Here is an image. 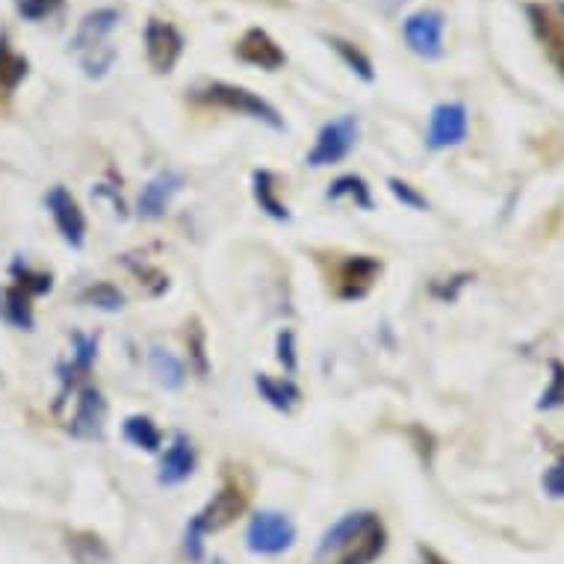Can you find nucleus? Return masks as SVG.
<instances>
[{"mask_svg": "<svg viewBox=\"0 0 564 564\" xmlns=\"http://www.w3.org/2000/svg\"><path fill=\"white\" fill-rule=\"evenodd\" d=\"M388 541L381 514L370 509L349 511L325 529L311 564H376L388 550Z\"/></svg>", "mask_w": 564, "mask_h": 564, "instance_id": "f257e3e1", "label": "nucleus"}, {"mask_svg": "<svg viewBox=\"0 0 564 564\" xmlns=\"http://www.w3.org/2000/svg\"><path fill=\"white\" fill-rule=\"evenodd\" d=\"M193 101L202 107H216V110L237 112L246 119H254L260 124H267L272 130H284V116L275 110V104H269L267 98H260L258 93H251L246 86L225 84V80H210L193 89Z\"/></svg>", "mask_w": 564, "mask_h": 564, "instance_id": "f03ea898", "label": "nucleus"}, {"mask_svg": "<svg viewBox=\"0 0 564 564\" xmlns=\"http://www.w3.org/2000/svg\"><path fill=\"white\" fill-rule=\"evenodd\" d=\"M358 139H361V119L351 116V112H343V116L325 121L323 128H319L314 139V149L307 151L305 163L311 169L337 166V163H343L355 151Z\"/></svg>", "mask_w": 564, "mask_h": 564, "instance_id": "7ed1b4c3", "label": "nucleus"}, {"mask_svg": "<svg viewBox=\"0 0 564 564\" xmlns=\"http://www.w3.org/2000/svg\"><path fill=\"white\" fill-rule=\"evenodd\" d=\"M381 263L372 254H346L332 269V293L337 302H361L370 296L376 281L381 278Z\"/></svg>", "mask_w": 564, "mask_h": 564, "instance_id": "20e7f679", "label": "nucleus"}, {"mask_svg": "<svg viewBox=\"0 0 564 564\" xmlns=\"http://www.w3.org/2000/svg\"><path fill=\"white\" fill-rule=\"evenodd\" d=\"M296 523L281 511L263 509L246 527V550L251 555H284L296 544Z\"/></svg>", "mask_w": 564, "mask_h": 564, "instance_id": "39448f33", "label": "nucleus"}, {"mask_svg": "<svg viewBox=\"0 0 564 564\" xmlns=\"http://www.w3.org/2000/svg\"><path fill=\"white\" fill-rule=\"evenodd\" d=\"M95 361H98V337L84 332L72 334V361L56 367V376H59V393H56L54 411H63L68 397L80 390V381L93 372Z\"/></svg>", "mask_w": 564, "mask_h": 564, "instance_id": "423d86ee", "label": "nucleus"}, {"mask_svg": "<svg viewBox=\"0 0 564 564\" xmlns=\"http://www.w3.org/2000/svg\"><path fill=\"white\" fill-rule=\"evenodd\" d=\"M142 42H145V56H149V65L154 68V75H172L175 65L181 63V56H184V33L175 24H169V21L149 19Z\"/></svg>", "mask_w": 564, "mask_h": 564, "instance_id": "0eeeda50", "label": "nucleus"}, {"mask_svg": "<svg viewBox=\"0 0 564 564\" xmlns=\"http://www.w3.org/2000/svg\"><path fill=\"white\" fill-rule=\"evenodd\" d=\"M246 502H249L246 490H242L237 481H225L223 488L216 490L214 497L207 500V506L189 520H193L195 527L202 529V535L207 538L214 535V532H223V529L231 527L234 520L246 511Z\"/></svg>", "mask_w": 564, "mask_h": 564, "instance_id": "6e6552de", "label": "nucleus"}, {"mask_svg": "<svg viewBox=\"0 0 564 564\" xmlns=\"http://www.w3.org/2000/svg\"><path fill=\"white\" fill-rule=\"evenodd\" d=\"M45 207L51 219H54L56 231L63 237L65 246H72V249H84L86 246V231H89V225H86V216L80 210V204L77 198L65 186H51L45 193Z\"/></svg>", "mask_w": 564, "mask_h": 564, "instance_id": "1a4fd4ad", "label": "nucleus"}, {"mask_svg": "<svg viewBox=\"0 0 564 564\" xmlns=\"http://www.w3.org/2000/svg\"><path fill=\"white\" fill-rule=\"evenodd\" d=\"M444 12L441 10H420L402 21V39L408 51H414L423 59H437L444 56Z\"/></svg>", "mask_w": 564, "mask_h": 564, "instance_id": "9d476101", "label": "nucleus"}, {"mask_svg": "<svg viewBox=\"0 0 564 564\" xmlns=\"http://www.w3.org/2000/svg\"><path fill=\"white\" fill-rule=\"evenodd\" d=\"M107 397L95 384H84L77 390L75 414L68 420V435L75 441H101L104 426H107Z\"/></svg>", "mask_w": 564, "mask_h": 564, "instance_id": "9b49d317", "label": "nucleus"}, {"mask_svg": "<svg viewBox=\"0 0 564 564\" xmlns=\"http://www.w3.org/2000/svg\"><path fill=\"white\" fill-rule=\"evenodd\" d=\"M467 130H470V116H467V107L458 101L437 104L432 116H429V130H426V145L432 151L453 149V145H462L467 139Z\"/></svg>", "mask_w": 564, "mask_h": 564, "instance_id": "f8f14e48", "label": "nucleus"}, {"mask_svg": "<svg viewBox=\"0 0 564 564\" xmlns=\"http://www.w3.org/2000/svg\"><path fill=\"white\" fill-rule=\"evenodd\" d=\"M529 24L535 30L538 42L546 51V59L555 65V72L564 80V19L558 7H544V3H529L527 7Z\"/></svg>", "mask_w": 564, "mask_h": 564, "instance_id": "ddd939ff", "label": "nucleus"}, {"mask_svg": "<svg viewBox=\"0 0 564 564\" xmlns=\"http://www.w3.org/2000/svg\"><path fill=\"white\" fill-rule=\"evenodd\" d=\"M234 56H237L242 65H254V68H263V72H278V68L288 65L284 47L278 45L275 39L269 36L263 28L246 30L240 36V42L234 45Z\"/></svg>", "mask_w": 564, "mask_h": 564, "instance_id": "4468645a", "label": "nucleus"}, {"mask_svg": "<svg viewBox=\"0 0 564 564\" xmlns=\"http://www.w3.org/2000/svg\"><path fill=\"white\" fill-rule=\"evenodd\" d=\"M121 24V12L112 10V7H101V10L86 12L84 21L77 24V33L68 42V51L77 56L93 54V51H101L107 47V39L110 33Z\"/></svg>", "mask_w": 564, "mask_h": 564, "instance_id": "2eb2a0df", "label": "nucleus"}, {"mask_svg": "<svg viewBox=\"0 0 564 564\" xmlns=\"http://www.w3.org/2000/svg\"><path fill=\"white\" fill-rule=\"evenodd\" d=\"M195 467H198V453H195L193 437L184 435V432H177V435L169 441L163 458H160L158 485H163V488L184 485L186 479H193Z\"/></svg>", "mask_w": 564, "mask_h": 564, "instance_id": "dca6fc26", "label": "nucleus"}, {"mask_svg": "<svg viewBox=\"0 0 564 564\" xmlns=\"http://www.w3.org/2000/svg\"><path fill=\"white\" fill-rule=\"evenodd\" d=\"M184 189V175L175 172V169H166V172H158L151 177L149 184L142 186L139 193V216L142 219H163L169 210V204L175 202V195Z\"/></svg>", "mask_w": 564, "mask_h": 564, "instance_id": "f3484780", "label": "nucleus"}, {"mask_svg": "<svg viewBox=\"0 0 564 564\" xmlns=\"http://www.w3.org/2000/svg\"><path fill=\"white\" fill-rule=\"evenodd\" d=\"M281 181L272 169H254L251 172V195H254V204L260 207V214L269 216L272 223H290L293 214H290L288 202L278 195L281 189Z\"/></svg>", "mask_w": 564, "mask_h": 564, "instance_id": "a211bd4d", "label": "nucleus"}, {"mask_svg": "<svg viewBox=\"0 0 564 564\" xmlns=\"http://www.w3.org/2000/svg\"><path fill=\"white\" fill-rule=\"evenodd\" d=\"M30 77V59L12 47L10 36L0 33V104H7Z\"/></svg>", "mask_w": 564, "mask_h": 564, "instance_id": "6ab92c4d", "label": "nucleus"}, {"mask_svg": "<svg viewBox=\"0 0 564 564\" xmlns=\"http://www.w3.org/2000/svg\"><path fill=\"white\" fill-rule=\"evenodd\" d=\"M254 388H258L260 399L267 402L269 408H275L281 414H293L302 402V390L290 376L278 379V376H269V372H258L254 376Z\"/></svg>", "mask_w": 564, "mask_h": 564, "instance_id": "aec40b11", "label": "nucleus"}, {"mask_svg": "<svg viewBox=\"0 0 564 564\" xmlns=\"http://www.w3.org/2000/svg\"><path fill=\"white\" fill-rule=\"evenodd\" d=\"M0 319L15 328V332H33L36 328V311H33V296L10 284L0 288Z\"/></svg>", "mask_w": 564, "mask_h": 564, "instance_id": "412c9836", "label": "nucleus"}, {"mask_svg": "<svg viewBox=\"0 0 564 564\" xmlns=\"http://www.w3.org/2000/svg\"><path fill=\"white\" fill-rule=\"evenodd\" d=\"M149 367H151V376L158 381L160 388L166 390H181L186 384V367L184 361L177 358L175 351L166 349V346H151L149 349Z\"/></svg>", "mask_w": 564, "mask_h": 564, "instance_id": "4be33fe9", "label": "nucleus"}, {"mask_svg": "<svg viewBox=\"0 0 564 564\" xmlns=\"http://www.w3.org/2000/svg\"><path fill=\"white\" fill-rule=\"evenodd\" d=\"M65 550L75 564H112V550L95 532H68Z\"/></svg>", "mask_w": 564, "mask_h": 564, "instance_id": "5701e85b", "label": "nucleus"}, {"mask_svg": "<svg viewBox=\"0 0 564 564\" xmlns=\"http://www.w3.org/2000/svg\"><path fill=\"white\" fill-rule=\"evenodd\" d=\"M325 198L328 202H351L355 207H361V210H372L376 207L372 186L361 175H340L337 181H332L328 189H325Z\"/></svg>", "mask_w": 564, "mask_h": 564, "instance_id": "b1692460", "label": "nucleus"}, {"mask_svg": "<svg viewBox=\"0 0 564 564\" xmlns=\"http://www.w3.org/2000/svg\"><path fill=\"white\" fill-rule=\"evenodd\" d=\"M121 432H124V441L142 453H160V446H163V432L149 414H130Z\"/></svg>", "mask_w": 564, "mask_h": 564, "instance_id": "393cba45", "label": "nucleus"}, {"mask_svg": "<svg viewBox=\"0 0 564 564\" xmlns=\"http://www.w3.org/2000/svg\"><path fill=\"white\" fill-rule=\"evenodd\" d=\"M10 278L15 281V288H21L28 296L39 299L47 296L51 290H54V272H47V269H36L30 267L24 258H15L10 263Z\"/></svg>", "mask_w": 564, "mask_h": 564, "instance_id": "a878e982", "label": "nucleus"}, {"mask_svg": "<svg viewBox=\"0 0 564 564\" xmlns=\"http://www.w3.org/2000/svg\"><path fill=\"white\" fill-rule=\"evenodd\" d=\"M77 299H80V305L104 311V314H119V311H124V302H128L124 293L116 284H110V281H95V284L80 290Z\"/></svg>", "mask_w": 564, "mask_h": 564, "instance_id": "bb28decb", "label": "nucleus"}, {"mask_svg": "<svg viewBox=\"0 0 564 564\" xmlns=\"http://www.w3.org/2000/svg\"><path fill=\"white\" fill-rule=\"evenodd\" d=\"M325 42H328V45L337 51V56H340L343 63H346V68H349L351 75L361 77L364 84H372V80H376V68H372V59L364 54L361 47L355 45V42H346V39H337V36H328Z\"/></svg>", "mask_w": 564, "mask_h": 564, "instance_id": "cd10ccee", "label": "nucleus"}, {"mask_svg": "<svg viewBox=\"0 0 564 564\" xmlns=\"http://www.w3.org/2000/svg\"><path fill=\"white\" fill-rule=\"evenodd\" d=\"M186 346H189V355H193V367L198 372V379H207V372H210V361H207V334H204L198 319H193V328L186 332Z\"/></svg>", "mask_w": 564, "mask_h": 564, "instance_id": "c85d7f7f", "label": "nucleus"}, {"mask_svg": "<svg viewBox=\"0 0 564 564\" xmlns=\"http://www.w3.org/2000/svg\"><path fill=\"white\" fill-rule=\"evenodd\" d=\"M388 189L390 195L397 198L402 207H408V210H416V214H423V210H429V198L420 189H416L414 184H408V181H402V177H388Z\"/></svg>", "mask_w": 564, "mask_h": 564, "instance_id": "c756f323", "label": "nucleus"}, {"mask_svg": "<svg viewBox=\"0 0 564 564\" xmlns=\"http://www.w3.org/2000/svg\"><path fill=\"white\" fill-rule=\"evenodd\" d=\"M275 358L284 367L288 376L299 370V349H296V332L293 328H281L275 337Z\"/></svg>", "mask_w": 564, "mask_h": 564, "instance_id": "7c9ffc66", "label": "nucleus"}, {"mask_svg": "<svg viewBox=\"0 0 564 564\" xmlns=\"http://www.w3.org/2000/svg\"><path fill=\"white\" fill-rule=\"evenodd\" d=\"M59 10H63V0H15V12L30 24L51 19Z\"/></svg>", "mask_w": 564, "mask_h": 564, "instance_id": "2f4dec72", "label": "nucleus"}, {"mask_svg": "<svg viewBox=\"0 0 564 564\" xmlns=\"http://www.w3.org/2000/svg\"><path fill=\"white\" fill-rule=\"evenodd\" d=\"M112 63H116V47H101V51H93V54L80 56V65H84V75L86 77H104L107 72L112 68Z\"/></svg>", "mask_w": 564, "mask_h": 564, "instance_id": "473e14b6", "label": "nucleus"}, {"mask_svg": "<svg viewBox=\"0 0 564 564\" xmlns=\"http://www.w3.org/2000/svg\"><path fill=\"white\" fill-rule=\"evenodd\" d=\"M124 263H128L130 272H137V275L142 278V281H139V284H145V288H149L151 296H163V293H166V290H169V278L163 275V272H160V269L145 267V263H142V267H139V263H133V260H130V258L124 260Z\"/></svg>", "mask_w": 564, "mask_h": 564, "instance_id": "72a5a7b5", "label": "nucleus"}, {"mask_svg": "<svg viewBox=\"0 0 564 564\" xmlns=\"http://www.w3.org/2000/svg\"><path fill=\"white\" fill-rule=\"evenodd\" d=\"M564 405V364L555 361L553 364V381H550V388L544 390V397L538 402V408H544V411H553V408Z\"/></svg>", "mask_w": 564, "mask_h": 564, "instance_id": "f704fd0d", "label": "nucleus"}, {"mask_svg": "<svg viewBox=\"0 0 564 564\" xmlns=\"http://www.w3.org/2000/svg\"><path fill=\"white\" fill-rule=\"evenodd\" d=\"M184 555L189 558V564H202L204 562V535H202V529L195 527L193 520L186 523Z\"/></svg>", "mask_w": 564, "mask_h": 564, "instance_id": "c9c22d12", "label": "nucleus"}, {"mask_svg": "<svg viewBox=\"0 0 564 564\" xmlns=\"http://www.w3.org/2000/svg\"><path fill=\"white\" fill-rule=\"evenodd\" d=\"M544 490L553 500H564V449L558 455V462L544 473Z\"/></svg>", "mask_w": 564, "mask_h": 564, "instance_id": "e433bc0d", "label": "nucleus"}, {"mask_svg": "<svg viewBox=\"0 0 564 564\" xmlns=\"http://www.w3.org/2000/svg\"><path fill=\"white\" fill-rule=\"evenodd\" d=\"M420 558H423V564H449L444 555H437L432 546H420Z\"/></svg>", "mask_w": 564, "mask_h": 564, "instance_id": "4c0bfd02", "label": "nucleus"}]
</instances>
